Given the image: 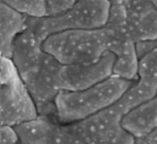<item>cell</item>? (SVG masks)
Returning <instances> with one entry per match:
<instances>
[{"label":"cell","mask_w":157,"mask_h":144,"mask_svg":"<svg viewBox=\"0 0 157 144\" xmlns=\"http://www.w3.org/2000/svg\"><path fill=\"white\" fill-rule=\"evenodd\" d=\"M124 115L117 104L79 122L62 124L57 117L37 116L13 126L23 144H133L121 126Z\"/></svg>","instance_id":"1"},{"label":"cell","mask_w":157,"mask_h":144,"mask_svg":"<svg viewBox=\"0 0 157 144\" xmlns=\"http://www.w3.org/2000/svg\"><path fill=\"white\" fill-rule=\"evenodd\" d=\"M133 82L112 76L84 90L59 92L54 100L57 120L69 124L93 116L117 104Z\"/></svg>","instance_id":"2"},{"label":"cell","mask_w":157,"mask_h":144,"mask_svg":"<svg viewBox=\"0 0 157 144\" xmlns=\"http://www.w3.org/2000/svg\"><path fill=\"white\" fill-rule=\"evenodd\" d=\"M42 50L61 65L93 63L109 52V35L104 27L63 31L48 36Z\"/></svg>","instance_id":"3"},{"label":"cell","mask_w":157,"mask_h":144,"mask_svg":"<svg viewBox=\"0 0 157 144\" xmlns=\"http://www.w3.org/2000/svg\"><path fill=\"white\" fill-rule=\"evenodd\" d=\"M104 28L109 35V52L115 56L112 76L136 81L139 57L136 43L127 29L124 8L119 0H111L110 16Z\"/></svg>","instance_id":"4"},{"label":"cell","mask_w":157,"mask_h":144,"mask_svg":"<svg viewBox=\"0 0 157 144\" xmlns=\"http://www.w3.org/2000/svg\"><path fill=\"white\" fill-rule=\"evenodd\" d=\"M60 68L56 59L44 52L39 64L19 77L35 106L37 116L57 117L54 100L60 92L58 88Z\"/></svg>","instance_id":"5"},{"label":"cell","mask_w":157,"mask_h":144,"mask_svg":"<svg viewBox=\"0 0 157 144\" xmlns=\"http://www.w3.org/2000/svg\"><path fill=\"white\" fill-rule=\"evenodd\" d=\"M111 0H78L67 11L57 16L42 17L45 36L70 29H100L110 16Z\"/></svg>","instance_id":"6"},{"label":"cell","mask_w":157,"mask_h":144,"mask_svg":"<svg viewBox=\"0 0 157 144\" xmlns=\"http://www.w3.org/2000/svg\"><path fill=\"white\" fill-rule=\"evenodd\" d=\"M115 56L106 52L100 60L88 64L61 65L58 88L61 91H79L90 88L112 77Z\"/></svg>","instance_id":"7"},{"label":"cell","mask_w":157,"mask_h":144,"mask_svg":"<svg viewBox=\"0 0 157 144\" xmlns=\"http://www.w3.org/2000/svg\"><path fill=\"white\" fill-rule=\"evenodd\" d=\"M157 96V50L139 57L137 80L124 92L117 105L124 114Z\"/></svg>","instance_id":"8"},{"label":"cell","mask_w":157,"mask_h":144,"mask_svg":"<svg viewBox=\"0 0 157 144\" xmlns=\"http://www.w3.org/2000/svg\"><path fill=\"white\" fill-rule=\"evenodd\" d=\"M125 24L129 35L135 43L157 39V8L153 0H143L123 5Z\"/></svg>","instance_id":"9"},{"label":"cell","mask_w":157,"mask_h":144,"mask_svg":"<svg viewBox=\"0 0 157 144\" xmlns=\"http://www.w3.org/2000/svg\"><path fill=\"white\" fill-rule=\"evenodd\" d=\"M122 128L133 138H143L157 128V96L123 115Z\"/></svg>","instance_id":"10"},{"label":"cell","mask_w":157,"mask_h":144,"mask_svg":"<svg viewBox=\"0 0 157 144\" xmlns=\"http://www.w3.org/2000/svg\"><path fill=\"white\" fill-rule=\"evenodd\" d=\"M11 10L26 15V17H45L47 0H0Z\"/></svg>","instance_id":"11"},{"label":"cell","mask_w":157,"mask_h":144,"mask_svg":"<svg viewBox=\"0 0 157 144\" xmlns=\"http://www.w3.org/2000/svg\"><path fill=\"white\" fill-rule=\"evenodd\" d=\"M77 1L78 0H47V16L62 14L72 7Z\"/></svg>","instance_id":"12"},{"label":"cell","mask_w":157,"mask_h":144,"mask_svg":"<svg viewBox=\"0 0 157 144\" xmlns=\"http://www.w3.org/2000/svg\"><path fill=\"white\" fill-rule=\"evenodd\" d=\"M153 50H157V39L156 41H150V42L136 43V51L138 57H141L146 53L150 52Z\"/></svg>","instance_id":"13"},{"label":"cell","mask_w":157,"mask_h":144,"mask_svg":"<svg viewBox=\"0 0 157 144\" xmlns=\"http://www.w3.org/2000/svg\"><path fill=\"white\" fill-rule=\"evenodd\" d=\"M133 144H157V128L143 138H135Z\"/></svg>","instance_id":"14"},{"label":"cell","mask_w":157,"mask_h":144,"mask_svg":"<svg viewBox=\"0 0 157 144\" xmlns=\"http://www.w3.org/2000/svg\"><path fill=\"white\" fill-rule=\"evenodd\" d=\"M122 5H129L133 4V2H138V1H143V0H119Z\"/></svg>","instance_id":"15"},{"label":"cell","mask_w":157,"mask_h":144,"mask_svg":"<svg viewBox=\"0 0 157 144\" xmlns=\"http://www.w3.org/2000/svg\"><path fill=\"white\" fill-rule=\"evenodd\" d=\"M153 4L155 5V7L157 8V0H153Z\"/></svg>","instance_id":"16"},{"label":"cell","mask_w":157,"mask_h":144,"mask_svg":"<svg viewBox=\"0 0 157 144\" xmlns=\"http://www.w3.org/2000/svg\"><path fill=\"white\" fill-rule=\"evenodd\" d=\"M21 144H23V143H21Z\"/></svg>","instance_id":"17"}]
</instances>
